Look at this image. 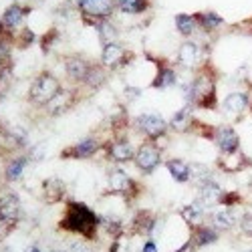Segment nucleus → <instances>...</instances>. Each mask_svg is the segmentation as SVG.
I'll return each mask as SVG.
<instances>
[{"label": "nucleus", "instance_id": "nucleus-1", "mask_svg": "<svg viewBox=\"0 0 252 252\" xmlns=\"http://www.w3.org/2000/svg\"><path fill=\"white\" fill-rule=\"evenodd\" d=\"M59 226L63 230H69V232L81 234L87 240H91L97 232L99 218L95 216V212L89 206L81 204V202H69L67 212H65V216H63V220L59 222Z\"/></svg>", "mask_w": 252, "mask_h": 252}, {"label": "nucleus", "instance_id": "nucleus-2", "mask_svg": "<svg viewBox=\"0 0 252 252\" xmlns=\"http://www.w3.org/2000/svg\"><path fill=\"white\" fill-rule=\"evenodd\" d=\"M61 83L55 75L51 73H40L31 85V91H29V99L34 103V105H40V107H47V105L61 93Z\"/></svg>", "mask_w": 252, "mask_h": 252}, {"label": "nucleus", "instance_id": "nucleus-3", "mask_svg": "<svg viewBox=\"0 0 252 252\" xmlns=\"http://www.w3.org/2000/svg\"><path fill=\"white\" fill-rule=\"evenodd\" d=\"M186 99L190 101V105H198V107H204V109H214L216 107V85L212 83V79L198 77L186 89Z\"/></svg>", "mask_w": 252, "mask_h": 252}, {"label": "nucleus", "instance_id": "nucleus-4", "mask_svg": "<svg viewBox=\"0 0 252 252\" xmlns=\"http://www.w3.org/2000/svg\"><path fill=\"white\" fill-rule=\"evenodd\" d=\"M77 8L81 10V14L85 16L87 23L91 25H99L103 20H107L117 4V0H75Z\"/></svg>", "mask_w": 252, "mask_h": 252}, {"label": "nucleus", "instance_id": "nucleus-5", "mask_svg": "<svg viewBox=\"0 0 252 252\" xmlns=\"http://www.w3.org/2000/svg\"><path fill=\"white\" fill-rule=\"evenodd\" d=\"M135 125H137V129L143 133V135H148L150 139H158L161 137L167 127H170V123H167L161 115L158 113H143L135 119Z\"/></svg>", "mask_w": 252, "mask_h": 252}, {"label": "nucleus", "instance_id": "nucleus-6", "mask_svg": "<svg viewBox=\"0 0 252 252\" xmlns=\"http://www.w3.org/2000/svg\"><path fill=\"white\" fill-rule=\"evenodd\" d=\"M159 161H161V154L156 148V143H143L135 152V165L139 167V172L148 174V176L158 170Z\"/></svg>", "mask_w": 252, "mask_h": 252}, {"label": "nucleus", "instance_id": "nucleus-7", "mask_svg": "<svg viewBox=\"0 0 252 252\" xmlns=\"http://www.w3.org/2000/svg\"><path fill=\"white\" fill-rule=\"evenodd\" d=\"M133 55L125 51L119 43H109V45H103V51H101V65L105 69H119L123 65H127V61L131 59Z\"/></svg>", "mask_w": 252, "mask_h": 252}, {"label": "nucleus", "instance_id": "nucleus-8", "mask_svg": "<svg viewBox=\"0 0 252 252\" xmlns=\"http://www.w3.org/2000/svg\"><path fill=\"white\" fill-rule=\"evenodd\" d=\"M212 139H214V143H216V148H218L224 156L234 154V152H238V148H240V137H238V133H236L232 127H226V125H220V127L214 129Z\"/></svg>", "mask_w": 252, "mask_h": 252}, {"label": "nucleus", "instance_id": "nucleus-9", "mask_svg": "<svg viewBox=\"0 0 252 252\" xmlns=\"http://www.w3.org/2000/svg\"><path fill=\"white\" fill-rule=\"evenodd\" d=\"M109 190L111 194H119V196H135L137 186L123 170H113L109 176Z\"/></svg>", "mask_w": 252, "mask_h": 252}, {"label": "nucleus", "instance_id": "nucleus-10", "mask_svg": "<svg viewBox=\"0 0 252 252\" xmlns=\"http://www.w3.org/2000/svg\"><path fill=\"white\" fill-rule=\"evenodd\" d=\"M202 47L198 43H192V40H186V43H182L180 51H178V61L182 67H188V69H194L198 67L202 63Z\"/></svg>", "mask_w": 252, "mask_h": 252}, {"label": "nucleus", "instance_id": "nucleus-11", "mask_svg": "<svg viewBox=\"0 0 252 252\" xmlns=\"http://www.w3.org/2000/svg\"><path fill=\"white\" fill-rule=\"evenodd\" d=\"M0 216H2L12 228L16 226V222L20 218V202L14 194L0 196Z\"/></svg>", "mask_w": 252, "mask_h": 252}, {"label": "nucleus", "instance_id": "nucleus-12", "mask_svg": "<svg viewBox=\"0 0 252 252\" xmlns=\"http://www.w3.org/2000/svg\"><path fill=\"white\" fill-rule=\"evenodd\" d=\"M91 69V63L85 61L83 57H67L65 59V73L71 81H85L87 73Z\"/></svg>", "mask_w": 252, "mask_h": 252}, {"label": "nucleus", "instance_id": "nucleus-13", "mask_svg": "<svg viewBox=\"0 0 252 252\" xmlns=\"http://www.w3.org/2000/svg\"><path fill=\"white\" fill-rule=\"evenodd\" d=\"M99 152V141L93 139V137H87V139H83L79 143H75L73 148L65 150L63 152V158H77V159H85V158H91Z\"/></svg>", "mask_w": 252, "mask_h": 252}, {"label": "nucleus", "instance_id": "nucleus-14", "mask_svg": "<svg viewBox=\"0 0 252 252\" xmlns=\"http://www.w3.org/2000/svg\"><path fill=\"white\" fill-rule=\"evenodd\" d=\"M65 182H63L61 178H49L43 182V198L47 204H57L61 202L63 198H65Z\"/></svg>", "mask_w": 252, "mask_h": 252}, {"label": "nucleus", "instance_id": "nucleus-15", "mask_svg": "<svg viewBox=\"0 0 252 252\" xmlns=\"http://www.w3.org/2000/svg\"><path fill=\"white\" fill-rule=\"evenodd\" d=\"M248 105H250V101H248V95H246V93H230V95L224 99L222 107H224V111H226L228 115L240 117V115L248 109Z\"/></svg>", "mask_w": 252, "mask_h": 252}, {"label": "nucleus", "instance_id": "nucleus-16", "mask_svg": "<svg viewBox=\"0 0 252 252\" xmlns=\"http://www.w3.org/2000/svg\"><path fill=\"white\" fill-rule=\"evenodd\" d=\"M107 152H109V158H111L113 161H117V163H125V161H129V159L135 158V152H133L131 143H129L127 139H117V141H113V143L109 145Z\"/></svg>", "mask_w": 252, "mask_h": 252}, {"label": "nucleus", "instance_id": "nucleus-17", "mask_svg": "<svg viewBox=\"0 0 252 252\" xmlns=\"http://www.w3.org/2000/svg\"><path fill=\"white\" fill-rule=\"evenodd\" d=\"M236 224V214L232 208H224L218 210V212L212 214V228L218 230V232H226Z\"/></svg>", "mask_w": 252, "mask_h": 252}, {"label": "nucleus", "instance_id": "nucleus-18", "mask_svg": "<svg viewBox=\"0 0 252 252\" xmlns=\"http://www.w3.org/2000/svg\"><path fill=\"white\" fill-rule=\"evenodd\" d=\"M165 167H167V172L172 174V178H174L176 182H180V184L190 182V178H192V167H190V163H186V161H182V159H167V161H165Z\"/></svg>", "mask_w": 252, "mask_h": 252}, {"label": "nucleus", "instance_id": "nucleus-19", "mask_svg": "<svg viewBox=\"0 0 252 252\" xmlns=\"http://www.w3.org/2000/svg\"><path fill=\"white\" fill-rule=\"evenodd\" d=\"M27 12H29V10H27L25 6H20V4H10V6L4 10V14H2V23H4V27H6L8 31L18 29L20 25H23V20H25Z\"/></svg>", "mask_w": 252, "mask_h": 252}, {"label": "nucleus", "instance_id": "nucleus-20", "mask_svg": "<svg viewBox=\"0 0 252 252\" xmlns=\"http://www.w3.org/2000/svg\"><path fill=\"white\" fill-rule=\"evenodd\" d=\"M222 196H224V192L220 190V186L216 184V182H210V184H204V186H200V202L208 208V206H216V204H220V200H222Z\"/></svg>", "mask_w": 252, "mask_h": 252}, {"label": "nucleus", "instance_id": "nucleus-21", "mask_svg": "<svg viewBox=\"0 0 252 252\" xmlns=\"http://www.w3.org/2000/svg\"><path fill=\"white\" fill-rule=\"evenodd\" d=\"M176 83V71L172 67H165V65H158V75L152 83V87L156 89H167Z\"/></svg>", "mask_w": 252, "mask_h": 252}, {"label": "nucleus", "instance_id": "nucleus-22", "mask_svg": "<svg viewBox=\"0 0 252 252\" xmlns=\"http://www.w3.org/2000/svg\"><path fill=\"white\" fill-rule=\"evenodd\" d=\"M176 29L184 34V36H190L196 32L198 29V20L194 14H186V12H180L176 14Z\"/></svg>", "mask_w": 252, "mask_h": 252}, {"label": "nucleus", "instance_id": "nucleus-23", "mask_svg": "<svg viewBox=\"0 0 252 252\" xmlns=\"http://www.w3.org/2000/svg\"><path fill=\"white\" fill-rule=\"evenodd\" d=\"M73 105V95L71 93H67V91H61L47 107H49V111H51V115H59V113H65L69 107Z\"/></svg>", "mask_w": 252, "mask_h": 252}, {"label": "nucleus", "instance_id": "nucleus-24", "mask_svg": "<svg viewBox=\"0 0 252 252\" xmlns=\"http://www.w3.org/2000/svg\"><path fill=\"white\" fill-rule=\"evenodd\" d=\"M190 125H192V111H190V107H184V109L176 111V115L170 121V127L174 131H188V129H190Z\"/></svg>", "mask_w": 252, "mask_h": 252}, {"label": "nucleus", "instance_id": "nucleus-25", "mask_svg": "<svg viewBox=\"0 0 252 252\" xmlns=\"http://www.w3.org/2000/svg\"><path fill=\"white\" fill-rule=\"evenodd\" d=\"M196 246H208V244H214L218 240V230L210 228V226H198L196 228V234H194Z\"/></svg>", "mask_w": 252, "mask_h": 252}, {"label": "nucleus", "instance_id": "nucleus-26", "mask_svg": "<svg viewBox=\"0 0 252 252\" xmlns=\"http://www.w3.org/2000/svg\"><path fill=\"white\" fill-rule=\"evenodd\" d=\"M194 16H196V20H198V27L206 29L208 32L214 31V29H218V27L224 23L222 16L216 14V12H198V14H194Z\"/></svg>", "mask_w": 252, "mask_h": 252}, {"label": "nucleus", "instance_id": "nucleus-27", "mask_svg": "<svg viewBox=\"0 0 252 252\" xmlns=\"http://www.w3.org/2000/svg\"><path fill=\"white\" fill-rule=\"evenodd\" d=\"M117 6L125 14H141L150 8V0H117Z\"/></svg>", "mask_w": 252, "mask_h": 252}, {"label": "nucleus", "instance_id": "nucleus-28", "mask_svg": "<svg viewBox=\"0 0 252 252\" xmlns=\"http://www.w3.org/2000/svg\"><path fill=\"white\" fill-rule=\"evenodd\" d=\"M204 210H206V206H204L200 200H196L194 204L186 206V208L182 210V218H184L186 222H190V224H196V222H200V218L204 216Z\"/></svg>", "mask_w": 252, "mask_h": 252}, {"label": "nucleus", "instance_id": "nucleus-29", "mask_svg": "<svg viewBox=\"0 0 252 252\" xmlns=\"http://www.w3.org/2000/svg\"><path fill=\"white\" fill-rule=\"evenodd\" d=\"M27 163H29V158L10 159V163H8V167H6V180H8V182H16L20 176H23Z\"/></svg>", "mask_w": 252, "mask_h": 252}, {"label": "nucleus", "instance_id": "nucleus-30", "mask_svg": "<svg viewBox=\"0 0 252 252\" xmlns=\"http://www.w3.org/2000/svg\"><path fill=\"white\" fill-rule=\"evenodd\" d=\"M85 85H89V87H99V85H103L105 83V67L103 65H91V69H89V73H87V77H85Z\"/></svg>", "mask_w": 252, "mask_h": 252}, {"label": "nucleus", "instance_id": "nucleus-31", "mask_svg": "<svg viewBox=\"0 0 252 252\" xmlns=\"http://www.w3.org/2000/svg\"><path fill=\"white\" fill-rule=\"evenodd\" d=\"M135 230L137 232H152V230L156 228V216L152 212H148V210H143V212L137 214L135 218Z\"/></svg>", "mask_w": 252, "mask_h": 252}, {"label": "nucleus", "instance_id": "nucleus-32", "mask_svg": "<svg viewBox=\"0 0 252 252\" xmlns=\"http://www.w3.org/2000/svg\"><path fill=\"white\" fill-rule=\"evenodd\" d=\"M97 29H99V38H101V43H103V45L115 43L117 32H115V29L107 23V20H103V23H99V25H97Z\"/></svg>", "mask_w": 252, "mask_h": 252}, {"label": "nucleus", "instance_id": "nucleus-33", "mask_svg": "<svg viewBox=\"0 0 252 252\" xmlns=\"http://www.w3.org/2000/svg\"><path fill=\"white\" fill-rule=\"evenodd\" d=\"M12 69V55L6 45H0V77H4Z\"/></svg>", "mask_w": 252, "mask_h": 252}, {"label": "nucleus", "instance_id": "nucleus-34", "mask_svg": "<svg viewBox=\"0 0 252 252\" xmlns=\"http://www.w3.org/2000/svg\"><path fill=\"white\" fill-rule=\"evenodd\" d=\"M105 228H107L109 230V232L111 234H119L121 232V230H123V224L119 222V220H111V218H103V220H99Z\"/></svg>", "mask_w": 252, "mask_h": 252}, {"label": "nucleus", "instance_id": "nucleus-35", "mask_svg": "<svg viewBox=\"0 0 252 252\" xmlns=\"http://www.w3.org/2000/svg\"><path fill=\"white\" fill-rule=\"evenodd\" d=\"M240 228L246 236H252V214H244L240 220Z\"/></svg>", "mask_w": 252, "mask_h": 252}, {"label": "nucleus", "instance_id": "nucleus-36", "mask_svg": "<svg viewBox=\"0 0 252 252\" xmlns=\"http://www.w3.org/2000/svg\"><path fill=\"white\" fill-rule=\"evenodd\" d=\"M34 40V34H32V31L31 29H25L23 32H20V38H18V45L20 47H27V45H31Z\"/></svg>", "mask_w": 252, "mask_h": 252}, {"label": "nucleus", "instance_id": "nucleus-37", "mask_svg": "<svg viewBox=\"0 0 252 252\" xmlns=\"http://www.w3.org/2000/svg\"><path fill=\"white\" fill-rule=\"evenodd\" d=\"M10 230H12V226H10V224H8V222H6L2 216H0V240H2V238H6Z\"/></svg>", "mask_w": 252, "mask_h": 252}, {"label": "nucleus", "instance_id": "nucleus-38", "mask_svg": "<svg viewBox=\"0 0 252 252\" xmlns=\"http://www.w3.org/2000/svg\"><path fill=\"white\" fill-rule=\"evenodd\" d=\"M55 36H57V32H55V31H51V32H49V36H45L43 40H40V43H43V47H45V51H49V45L53 43V38H55Z\"/></svg>", "mask_w": 252, "mask_h": 252}, {"label": "nucleus", "instance_id": "nucleus-39", "mask_svg": "<svg viewBox=\"0 0 252 252\" xmlns=\"http://www.w3.org/2000/svg\"><path fill=\"white\" fill-rule=\"evenodd\" d=\"M143 252H158V244L156 240H148L143 244Z\"/></svg>", "mask_w": 252, "mask_h": 252}, {"label": "nucleus", "instance_id": "nucleus-40", "mask_svg": "<svg viewBox=\"0 0 252 252\" xmlns=\"http://www.w3.org/2000/svg\"><path fill=\"white\" fill-rule=\"evenodd\" d=\"M29 252H40V250H38V248H36V246H32V248H31V250H29Z\"/></svg>", "mask_w": 252, "mask_h": 252}, {"label": "nucleus", "instance_id": "nucleus-41", "mask_svg": "<svg viewBox=\"0 0 252 252\" xmlns=\"http://www.w3.org/2000/svg\"><path fill=\"white\" fill-rule=\"evenodd\" d=\"M186 248H188V244H186V246H182V248H180V250H178V252H184V250H186Z\"/></svg>", "mask_w": 252, "mask_h": 252}, {"label": "nucleus", "instance_id": "nucleus-42", "mask_svg": "<svg viewBox=\"0 0 252 252\" xmlns=\"http://www.w3.org/2000/svg\"><path fill=\"white\" fill-rule=\"evenodd\" d=\"M246 252H252V248H250V250H246Z\"/></svg>", "mask_w": 252, "mask_h": 252}]
</instances>
